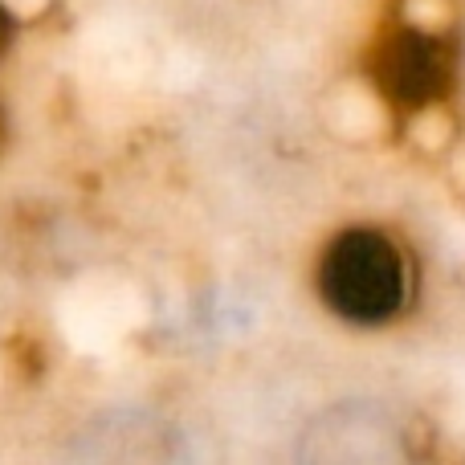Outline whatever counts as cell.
Wrapping results in <instances>:
<instances>
[{
	"label": "cell",
	"instance_id": "1",
	"mask_svg": "<svg viewBox=\"0 0 465 465\" xmlns=\"http://www.w3.org/2000/svg\"><path fill=\"white\" fill-rule=\"evenodd\" d=\"M404 257L380 229H347L322 249L319 294L339 319L384 322L404 306Z\"/></svg>",
	"mask_w": 465,
	"mask_h": 465
},
{
	"label": "cell",
	"instance_id": "2",
	"mask_svg": "<svg viewBox=\"0 0 465 465\" xmlns=\"http://www.w3.org/2000/svg\"><path fill=\"white\" fill-rule=\"evenodd\" d=\"M453 45L420 25H384L371 41L368 74L376 90L401 111H425L453 86Z\"/></svg>",
	"mask_w": 465,
	"mask_h": 465
},
{
	"label": "cell",
	"instance_id": "3",
	"mask_svg": "<svg viewBox=\"0 0 465 465\" xmlns=\"http://www.w3.org/2000/svg\"><path fill=\"white\" fill-rule=\"evenodd\" d=\"M8 37H13V16H8V8L0 5V49L8 45Z\"/></svg>",
	"mask_w": 465,
	"mask_h": 465
}]
</instances>
